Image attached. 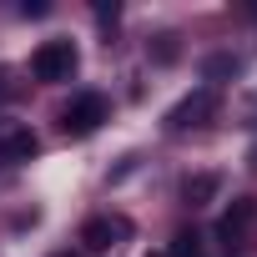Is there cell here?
<instances>
[{"label": "cell", "mask_w": 257, "mask_h": 257, "mask_svg": "<svg viewBox=\"0 0 257 257\" xmlns=\"http://www.w3.org/2000/svg\"><path fill=\"white\" fill-rule=\"evenodd\" d=\"M76 66H81L76 41H41V46H36V56H31V76H36V81H46V86L71 81V76H76Z\"/></svg>", "instance_id": "1"}, {"label": "cell", "mask_w": 257, "mask_h": 257, "mask_svg": "<svg viewBox=\"0 0 257 257\" xmlns=\"http://www.w3.org/2000/svg\"><path fill=\"white\" fill-rule=\"evenodd\" d=\"M217 192H222V177H217V172H197V177L182 182V202H187V207H207Z\"/></svg>", "instance_id": "7"}, {"label": "cell", "mask_w": 257, "mask_h": 257, "mask_svg": "<svg viewBox=\"0 0 257 257\" xmlns=\"http://www.w3.org/2000/svg\"><path fill=\"white\" fill-rule=\"evenodd\" d=\"M242 66H237V56H212L207 61V76H237Z\"/></svg>", "instance_id": "8"}, {"label": "cell", "mask_w": 257, "mask_h": 257, "mask_svg": "<svg viewBox=\"0 0 257 257\" xmlns=\"http://www.w3.org/2000/svg\"><path fill=\"white\" fill-rule=\"evenodd\" d=\"M41 152V137L31 126H0V167H21Z\"/></svg>", "instance_id": "5"}, {"label": "cell", "mask_w": 257, "mask_h": 257, "mask_svg": "<svg viewBox=\"0 0 257 257\" xmlns=\"http://www.w3.org/2000/svg\"><path fill=\"white\" fill-rule=\"evenodd\" d=\"M51 257H81V252H71V247H66V252H51Z\"/></svg>", "instance_id": "10"}, {"label": "cell", "mask_w": 257, "mask_h": 257, "mask_svg": "<svg viewBox=\"0 0 257 257\" xmlns=\"http://www.w3.org/2000/svg\"><path fill=\"white\" fill-rule=\"evenodd\" d=\"M101 121H106V96L86 91V96H76V101L61 111V132H66V137H91Z\"/></svg>", "instance_id": "2"}, {"label": "cell", "mask_w": 257, "mask_h": 257, "mask_svg": "<svg viewBox=\"0 0 257 257\" xmlns=\"http://www.w3.org/2000/svg\"><path fill=\"white\" fill-rule=\"evenodd\" d=\"M132 237V222L126 217H86L81 222V247L86 252H111Z\"/></svg>", "instance_id": "3"}, {"label": "cell", "mask_w": 257, "mask_h": 257, "mask_svg": "<svg viewBox=\"0 0 257 257\" xmlns=\"http://www.w3.org/2000/svg\"><path fill=\"white\" fill-rule=\"evenodd\" d=\"M252 222H257V202H252V197H237V202L227 207V217L217 222V237H222L227 247H242V242H247V227H252Z\"/></svg>", "instance_id": "6"}, {"label": "cell", "mask_w": 257, "mask_h": 257, "mask_svg": "<svg viewBox=\"0 0 257 257\" xmlns=\"http://www.w3.org/2000/svg\"><path fill=\"white\" fill-rule=\"evenodd\" d=\"M212 111H217V91H212V86H202V91L182 96V101L167 111V132H187V126H202Z\"/></svg>", "instance_id": "4"}, {"label": "cell", "mask_w": 257, "mask_h": 257, "mask_svg": "<svg viewBox=\"0 0 257 257\" xmlns=\"http://www.w3.org/2000/svg\"><path fill=\"white\" fill-rule=\"evenodd\" d=\"M152 56H157V61H177V36H157Z\"/></svg>", "instance_id": "9"}, {"label": "cell", "mask_w": 257, "mask_h": 257, "mask_svg": "<svg viewBox=\"0 0 257 257\" xmlns=\"http://www.w3.org/2000/svg\"><path fill=\"white\" fill-rule=\"evenodd\" d=\"M252 167H257V147H252Z\"/></svg>", "instance_id": "11"}]
</instances>
